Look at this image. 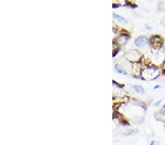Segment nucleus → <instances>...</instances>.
Listing matches in <instances>:
<instances>
[{"label": "nucleus", "mask_w": 165, "mask_h": 145, "mask_svg": "<svg viewBox=\"0 0 165 145\" xmlns=\"http://www.w3.org/2000/svg\"><path fill=\"white\" fill-rule=\"evenodd\" d=\"M160 74V71L156 67H147L142 71V77L145 80H153Z\"/></svg>", "instance_id": "nucleus-1"}, {"label": "nucleus", "mask_w": 165, "mask_h": 145, "mask_svg": "<svg viewBox=\"0 0 165 145\" xmlns=\"http://www.w3.org/2000/svg\"><path fill=\"white\" fill-rule=\"evenodd\" d=\"M148 41L149 40L147 37L144 36V35H142V36H139L135 39L134 44L137 47L142 48L148 43Z\"/></svg>", "instance_id": "nucleus-2"}, {"label": "nucleus", "mask_w": 165, "mask_h": 145, "mask_svg": "<svg viewBox=\"0 0 165 145\" xmlns=\"http://www.w3.org/2000/svg\"><path fill=\"white\" fill-rule=\"evenodd\" d=\"M127 58L131 62H138L141 59V55L137 50H131L127 53Z\"/></svg>", "instance_id": "nucleus-3"}, {"label": "nucleus", "mask_w": 165, "mask_h": 145, "mask_svg": "<svg viewBox=\"0 0 165 145\" xmlns=\"http://www.w3.org/2000/svg\"><path fill=\"white\" fill-rule=\"evenodd\" d=\"M150 43L153 45V46L156 48H161L163 46V40L161 37L158 35L153 36L150 39Z\"/></svg>", "instance_id": "nucleus-4"}, {"label": "nucleus", "mask_w": 165, "mask_h": 145, "mask_svg": "<svg viewBox=\"0 0 165 145\" xmlns=\"http://www.w3.org/2000/svg\"><path fill=\"white\" fill-rule=\"evenodd\" d=\"M132 87H133L134 90V91L136 92L137 93H138V94L142 95L143 93H145L144 88H143L142 86H140V85H133V86H132Z\"/></svg>", "instance_id": "nucleus-5"}, {"label": "nucleus", "mask_w": 165, "mask_h": 145, "mask_svg": "<svg viewBox=\"0 0 165 145\" xmlns=\"http://www.w3.org/2000/svg\"><path fill=\"white\" fill-rule=\"evenodd\" d=\"M113 16L115 17V19H117L118 21H119V22L122 23V24H127V23H128L127 20L126 19V18H124L123 17L120 16V15H117V14L114 13V14H113Z\"/></svg>", "instance_id": "nucleus-6"}, {"label": "nucleus", "mask_w": 165, "mask_h": 145, "mask_svg": "<svg viewBox=\"0 0 165 145\" xmlns=\"http://www.w3.org/2000/svg\"><path fill=\"white\" fill-rule=\"evenodd\" d=\"M115 70H116L117 72H118L119 73H121V74H126V73H127L126 72V71H124L123 69H122V68H121V67L118 66V65H115Z\"/></svg>", "instance_id": "nucleus-7"}, {"label": "nucleus", "mask_w": 165, "mask_h": 145, "mask_svg": "<svg viewBox=\"0 0 165 145\" xmlns=\"http://www.w3.org/2000/svg\"><path fill=\"white\" fill-rule=\"evenodd\" d=\"M158 114L161 117H162L165 118V104L164 106H162V107L160 109L159 111H158Z\"/></svg>", "instance_id": "nucleus-8"}, {"label": "nucleus", "mask_w": 165, "mask_h": 145, "mask_svg": "<svg viewBox=\"0 0 165 145\" xmlns=\"http://www.w3.org/2000/svg\"><path fill=\"white\" fill-rule=\"evenodd\" d=\"M161 101H158V102L156 103H154V106H158L161 104Z\"/></svg>", "instance_id": "nucleus-9"}, {"label": "nucleus", "mask_w": 165, "mask_h": 145, "mask_svg": "<svg viewBox=\"0 0 165 145\" xmlns=\"http://www.w3.org/2000/svg\"><path fill=\"white\" fill-rule=\"evenodd\" d=\"M145 28H146V29H148V30H151V29H152V27H151V26H150V25H147V24H146V25H145Z\"/></svg>", "instance_id": "nucleus-10"}, {"label": "nucleus", "mask_w": 165, "mask_h": 145, "mask_svg": "<svg viewBox=\"0 0 165 145\" xmlns=\"http://www.w3.org/2000/svg\"><path fill=\"white\" fill-rule=\"evenodd\" d=\"M162 70H163V72L165 73V60L163 62V65H162Z\"/></svg>", "instance_id": "nucleus-11"}, {"label": "nucleus", "mask_w": 165, "mask_h": 145, "mask_svg": "<svg viewBox=\"0 0 165 145\" xmlns=\"http://www.w3.org/2000/svg\"><path fill=\"white\" fill-rule=\"evenodd\" d=\"M133 130H131V132H128V133H124V135L125 136H129V135H131V134H132L133 133Z\"/></svg>", "instance_id": "nucleus-12"}, {"label": "nucleus", "mask_w": 165, "mask_h": 145, "mask_svg": "<svg viewBox=\"0 0 165 145\" xmlns=\"http://www.w3.org/2000/svg\"><path fill=\"white\" fill-rule=\"evenodd\" d=\"M159 88H161V86L160 85H156L155 87H153L154 90H157V89H159Z\"/></svg>", "instance_id": "nucleus-13"}, {"label": "nucleus", "mask_w": 165, "mask_h": 145, "mask_svg": "<svg viewBox=\"0 0 165 145\" xmlns=\"http://www.w3.org/2000/svg\"><path fill=\"white\" fill-rule=\"evenodd\" d=\"M155 144V141H152V143L150 144V145H154Z\"/></svg>", "instance_id": "nucleus-14"}, {"label": "nucleus", "mask_w": 165, "mask_h": 145, "mask_svg": "<svg viewBox=\"0 0 165 145\" xmlns=\"http://www.w3.org/2000/svg\"><path fill=\"white\" fill-rule=\"evenodd\" d=\"M163 48H164V51L165 52V45L164 46V47H163Z\"/></svg>", "instance_id": "nucleus-15"}]
</instances>
